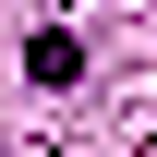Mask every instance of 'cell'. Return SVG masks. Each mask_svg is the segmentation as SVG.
Here are the masks:
<instances>
[{"mask_svg": "<svg viewBox=\"0 0 157 157\" xmlns=\"http://www.w3.org/2000/svg\"><path fill=\"white\" fill-rule=\"evenodd\" d=\"M24 73H36V85H73V73H85V48H73V36H36V48H24Z\"/></svg>", "mask_w": 157, "mask_h": 157, "instance_id": "6da1fadb", "label": "cell"}]
</instances>
